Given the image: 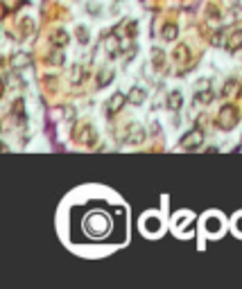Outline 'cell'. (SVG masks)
Returning <instances> with one entry per match:
<instances>
[{"label":"cell","mask_w":242,"mask_h":289,"mask_svg":"<svg viewBox=\"0 0 242 289\" xmlns=\"http://www.w3.org/2000/svg\"><path fill=\"white\" fill-rule=\"evenodd\" d=\"M218 122L224 127V129H231L233 124L238 122V111L233 107H226L224 111H219V115H218Z\"/></svg>","instance_id":"obj_1"},{"label":"cell","mask_w":242,"mask_h":289,"mask_svg":"<svg viewBox=\"0 0 242 289\" xmlns=\"http://www.w3.org/2000/svg\"><path fill=\"white\" fill-rule=\"evenodd\" d=\"M181 147L183 149H197V147H201V131H190L188 136H183V140H181Z\"/></svg>","instance_id":"obj_2"},{"label":"cell","mask_w":242,"mask_h":289,"mask_svg":"<svg viewBox=\"0 0 242 289\" xmlns=\"http://www.w3.org/2000/svg\"><path fill=\"white\" fill-rule=\"evenodd\" d=\"M124 102H127V97H124L122 93H116L111 97V100H109V104H106V109H109V113H118L120 109H122V104Z\"/></svg>","instance_id":"obj_3"},{"label":"cell","mask_w":242,"mask_h":289,"mask_svg":"<svg viewBox=\"0 0 242 289\" xmlns=\"http://www.w3.org/2000/svg\"><path fill=\"white\" fill-rule=\"evenodd\" d=\"M168 107L172 109V111H177L179 107H181V93L179 90H172L170 97H168Z\"/></svg>","instance_id":"obj_4"},{"label":"cell","mask_w":242,"mask_h":289,"mask_svg":"<svg viewBox=\"0 0 242 289\" xmlns=\"http://www.w3.org/2000/svg\"><path fill=\"white\" fill-rule=\"evenodd\" d=\"M129 100L134 102V104H141V102L145 100V93H143L141 89H134V90H131V95H129Z\"/></svg>","instance_id":"obj_5"},{"label":"cell","mask_w":242,"mask_h":289,"mask_svg":"<svg viewBox=\"0 0 242 289\" xmlns=\"http://www.w3.org/2000/svg\"><path fill=\"white\" fill-rule=\"evenodd\" d=\"M174 36H177V27H174V25H168V27H163V39L172 41Z\"/></svg>","instance_id":"obj_6"},{"label":"cell","mask_w":242,"mask_h":289,"mask_svg":"<svg viewBox=\"0 0 242 289\" xmlns=\"http://www.w3.org/2000/svg\"><path fill=\"white\" fill-rule=\"evenodd\" d=\"M233 39H236V41H231V50H236V47L238 45H242V32H240V34H236V36H233Z\"/></svg>","instance_id":"obj_7"},{"label":"cell","mask_w":242,"mask_h":289,"mask_svg":"<svg viewBox=\"0 0 242 289\" xmlns=\"http://www.w3.org/2000/svg\"><path fill=\"white\" fill-rule=\"evenodd\" d=\"M109 77H113V75H109V72L104 70V72H102V77H100V82H97V84H100V86H104V84L109 82Z\"/></svg>","instance_id":"obj_8"}]
</instances>
